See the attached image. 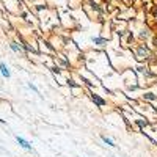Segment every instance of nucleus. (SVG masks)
Masks as SVG:
<instances>
[{
    "label": "nucleus",
    "mask_w": 157,
    "mask_h": 157,
    "mask_svg": "<svg viewBox=\"0 0 157 157\" xmlns=\"http://www.w3.org/2000/svg\"><path fill=\"white\" fill-rule=\"evenodd\" d=\"M101 140L105 143L107 146H110V148H115L116 145H115V141H113V138H110V137H105V135H101Z\"/></svg>",
    "instance_id": "obj_5"
},
{
    "label": "nucleus",
    "mask_w": 157,
    "mask_h": 157,
    "mask_svg": "<svg viewBox=\"0 0 157 157\" xmlns=\"http://www.w3.org/2000/svg\"><path fill=\"white\" fill-rule=\"evenodd\" d=\"M145 99H148V101H155L157 96H155L154 93H146V94H145Z\"/></svg>",
    "instance_id": "obj_7"
},
{
    "label": "nucleus",
    "mask_w": 157,
    "mask_h": 157,
    "mask_svg": "<svg viewBox=\"0 0 157 157\" xmlns=\"http://www.w3.org/2000/svg\"><path fill=\"white\" fill-rule=\"evenodd\" d=\"M16 141L21 145V148H24V149H27V151H33V146H32V143L30 141H27L25 138H22V137H16Z\"/></svg>",
    "instance_id": "obj_2"
},
{
    "label": "nucleus",
    "mask_w": 157,
    "mask_h": 157,
    "mask_svg": "<svg viewBox=\"0 0 157 157\" xmlns=\"http://www.w3.org/2000/svg\"><path fill=\"white\" fill-rule=\"evenodd\" d=\"M93 41H94L96 44H99V46H102L104 43H105V41H104V39H102V38H93Z\"/></svg>",
    "instance_id": "obj_8"
},
{
    "label": "nucleus",
    "mask_w": 157,
    "mask_h": 157,
    "mask_svg": "<svg viewBox=\"0 0 157 157\" xmlns=\"http://www.w3.org/2000/svg\"><path fill=\"white\" fill-rule=\"evenodd\" d=\"M91 96V101H93L96 105H99V107H102V105H105V101H104L101 96H98V94H90Z\"/></svg>",
    "instance_id": "obj_4"
},
{
    "label": "nucleus",
    "mask_w": 157,
    "mask_h": 157,
    "mask_svg": "<svg viewBox=\"0 0 157 157\" xmlns=\"http://www.w3.org/2000/svg\"><path fill=\"white\" fill-rule=\"evenodd\" d=\"M29 88H30L32 91H35V93H38V88H36V86H35L33 83H29Z\"/></svg>",
    "instance_id": "obj_9"
},
{
    "label": "nucleus",
    "mask_w": 157,
    "mask_h": 157,
    "mask_svg": "<svg viewBox=\"0 0 157 157\" xmlns=\"http://www.w3.org/2000/svg\"><path fill=\"white\" fill-rule=\"evenodd\" d=\"M10 49H11L13 52H17V54H21V52L24 50V49H22V47H21L17 43H11V44H10Z\"/></svg>",
    "instance_id": "obj_6"
},
{
    "label": "nucleus",
    "mask_w": 157,
    "mask_h": 157,
    "mask_svg": "<svg viewBox=\"0 0 157 157\" xmlns=\"http://www.w3.org/2000/svg\"><path fill=\"white\" fill-rule=\"evenodd\" d=\"M155 16H157V10H155Z\"/></svg>",
    "instance_id": "obj_11"
},
{
    "label": "nucleus",
    "mask_w": 157,
    "mask_h": 157,
    "mask_svg": "<svg viewBox=\"0 0 157 157\" xmlns=\"http://www.w3.org/2000/svg\"><path fill=\"white\" fill-rule=\"evenodd\" d=\"M0 74H2L5 78H10L11 77V72H10V69H8V66L5 63H0Z\"/></svg>",
    "instance_id": "obj_3"
},
{
    "label": "nucleus",
    "mask_w": 157,
    "mask_h": 157,
    "mask_svg": "<svg viewBox=\"0 0 157 157\" xmlns=\"http://www.w3.org/2000/svg\"><path fill=\"white\" fill-rule=\"evenodd\" d=\"M149 55H151V50H149V47H148V46L141 44V46L137 49V57H138V58L146 60V58H149Z\"/></svg>",
    "instance_id": "obj_1"
},
{
    "label": "nucleus",
    "mask_w": 157,
    "mask_h": 157,
    "mask_svg": "<svg viewBox=\"0 0 157 157\" xmlns=\"http://www.w3.org/2000/svg\"><path fill=\"white\" fill-rule=\"evenodd\" d=\"M112 157H115V155H112Z\"/></svg>",
    "instance_id": "obj_12"
},
{
    "label": "nucleus",
    "mask_w": 157,
    "mask_h": 157,
    "mask_svg": "<svg viewBox=\"0 0 157 157\" xmlns=\"http://www.w3.org/2000/svg\"><path fill=\"white\" fill-rule=\"evenodd\" d=\"M137 124H138V126H140V127H143V126H145V124H146V123H145V121H137Z\"/></svg>",
    "instance_id": "obj_10"
}]
</instances>
